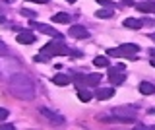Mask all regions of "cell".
<instances>
[{"label": "cell", "mask_w": 155, "mask_h": 130, "mask_svg": "<svg viewBox=\"0 0 155 130\" xmlns=\"http://www.w3.org/2000/svg\"><path fill=\"white\" fill-rule=\"evenodd\" d=\"M10 93L18 99L31 101L35 97V84L25 74H14L10 78Z\"/></svg>", "instance_id": "1"}, {"label": "cell", "mask_w": 155, "mask_h": 130, "mask_svg": "<svg viewBox=\"0 0 155 130\" xmlns=\"http://www.w3.org/2000/svg\"><path fill=\"white\" fill-rule=\"evenodd\" d=\"M41 52H45L47 56H52V55H70V49L62 43V39H56V37H54L48 45L43 47Z\"/></svg>", "instance_id": "2"}, {"label": "cell", "mask_w": 155, "mask_h": 130, "mask_svg": "<svg viewBox=\"0 0 155 130\" xmlns=\"http://www.w3.org/2000/svg\"><path fill=\"white\" fill-rule=\"evenodd\" d=\"M109 78H110V84L113 85H120V84L126 82V74L118 66H113V68H109Z\"/></svg>", "instance_id": "3"}, {"label": "cell", "mask_w": 155, "mask_h": 130, "mask_svg": "<svg viewBox=\"0 0 155 130\" xmlns=\"http://www.w3.org/2000/svg\"><path fill=\"white\" fill-rule=\"evenodd\" d=\"M33 27H35L37 31L45 33V35H51V37H56V39H62V35H60V33H58L56 29H52L51 25H45V23H37V22H33Z\"/></svg>", "instance_id": "4"}, {"label": "cell", "mask_w": 155, "mask_h": 130, "mask_svg": "<svg viewBox=\"0 0 155 130\" xmlns=\"http://www.w3.org/2000/svg\"><path fill=\"white\" fill-rule=\"evenodd\" d=\"M118 49L122 51L130 60H136V52L140 51V47L136 45V43H124V45H120V47H118Z\"/></svg>", "instance_id": "5"}, {"label": "cell", "mask_w": 155, "mask_h": 130, "mask_svg": "<svg viewBox=\"0 0 155 130\" xmlns=\"http://www.w3.org/2000/svg\"><path fill=\"white\" fill-rule=\"evenodd\" d=\"M16 39H18V43H19V45H31V43H35V39H37V37L33 35L31 31H19Z\"/></svg>", "instance_id": "6"}, {"label": "cell", "mask_w": 155, "mask_h": 130, "mask_svg": "<svg viewBox=\"0 0 155 130\" xmlns=\"http://www.w3.org/2000/svg\"><path fill=\"white\" fill-rule=\"evenodd\" d=\"M68 33H70L72 37H76V39H85V37H89V33H87V29L84 25H72Z\"/></svg>", "instance_id": "7"}, {"label": "cell", "mask_w": 155, "mask_h": 130, "mask_svg": "<svg viewBox=\"0 0 155 130\" xmlns=\"http://www.w3.org/2000/svg\"><path fill=\"white\" fill-rule=\"evenodd\" d=\"M113 95H114V89L113 88H97L95 89V97L97 99H110V97H113Z\"/></svg>", "instance_id": "8"}, {"label": "cell", "mask_w": 155, "mask_h": 130, "mask_svg": "<svg viewBox=\"0 0 155 130\" xmlns=\"http://www.w3.org/2000/svg\"><path fill=\"white\" fill-rule=\"evenodd\" d=\"M39 113H41V115H43L45 118H48L51 122H54V124L62 122V117H58L56 113H52V111H51V109H47V107H41V111H39Z\"/></svg>", "instance_id": "9"}, {"label": "cell", "mask_w": 155, "mask_h": 130, "mask_svg": "<svg viewBox=\"0 0 155 130\" xmlns=\"http://www.w3.org/2000/svg\"><path fill=\"white\" fill-rule=\"evenodd\" d=\"M142 25H143V20H136V18L124 20V27H128V29H140Z\"/></svg>", "instance_id": "10"}, {"label": "cell", "mask_w": 155, "mask_h": 130, "mask_svg": "<svg viewBox=\"0 0 155 130\" xmlns=\"http://www.w3.org/2000/svg\"><path fill=\"white\" fill-rule=\"evenodd\" d=\"M140 93L142 95H153L155 93V85L149 84V82H142V84H140Z\"/></svg>", "instance_id": "11"}, {"label": "cell", "mask_w": 155, "mask_h": 130, "mask_svg": "<svg viewBox=\"0 0 155 130\" xmlns=\"http://www.w3.org/2000/svg\"><path fill=\"white\" fill-rule=\"evenodd\" d=\"M136 8L143 14H151V12H155V2L153 0L151 2H142V4H136Z\"/></svg>", "instance_id": "12"}, {"label": "cell", "mask_w": 155, "mask_h": 130, "mask_svg": "<svg viewBox=\"0 0 155 130\" xmlns=\"http://www.w3.org/2000/svg\"><path fill=\"white\" fill-rule=\"evenodd\" d=\"M72 82H74V85H76L78 89H81L84 85H87V76H84V74H74Z\"/></svg>", "instance_id": "13"}, {"label": "cell", "mask_w": 155, "mask_h": 130, "mask_svg": "<svg viewBox=\"0 0 155 130\" xmlns=\"http://www.w3.org/2000/svg\"><path fill=\"white\" fill-rule=\"evenodd\" d=\"M52 22H56V23H70L72 16H70V14L60 12V14H54V16H52Z\"/></svg>", "instance_id": "14"}, {"label": "cell", "mask_w": 155, "mask_h": 130, "mask_svg": "<svg viewBox=\"0 0 155 130\" xmlns=\"http://www.w3.org/2000/svg\"><path fill=\"white\" fill-rule=\"evenodd\" d=\"M78 97H80V101H84V103H87V101H91L93 99V93H91L89 89H78Z\"/></svg>", "instance_id": "15"}, {"label": "cell", "mask_w": 155, "mask_h": 130, "mask_svg": "<svg viewBox=\"0 0 155 130\" xmlns=\"http://www.w3.org/2000/svg\"><path fill=\"white\" fill-rule=\"evenodd\" d=\"M52 82H54L56 85H68V84H70L72 80L68 78V76H64V74H56L54 78H52Z\"/></svg>", "instance_id": "16"}, {"label": "cell", "mask_w": 155, "mask_h": 130, "mask_svg": "<svg viewBox=\"0 0 155 130\" xmlns=\"http://www.w3.org/2000/svg\"><path fill=\"white\" fill-rule=\"evenodd\" d=\"M93 64L99 66V68H107V66H109V58H107V56H95Z\"/></svg>", "instance_id": "17"}, {"label": "cell", "mask_w": 155, "mask_h": 130, "mask_svg": "<svg viewBox=\"0 0 155 130\" xmlns=\"http://www.w3.org/2000/svg\"><path fill=\"white\" fill-rule=\"evenodd\" d=\"M101 82V74H87V88L89 85H97Z\"/></svg>", "instance_id": "18"}, {"label": "cell", "mask_w": 155, "mask_h": 130, "mask_svg": "<svg viewBox=\"0 0 155 130\" xmlns=\"http://www.w3.org/2000/svg\"><path fill=\"white\" fill-rule=\"evenodd\" d=\"M95 16L97 18H110L113 16V8H101V10L95 12Z\"/></svg>", "instance_id": "19"}, {"label": "cell", "mask_w": 155, "mask_h": 130, "mask_svg": "<svg viewBox=\"0 0 155 130\" xmlns=\"http://www.w3.org/2000/svg\"><path fill=\"white\" fill-rule=\"evenodd\" d=\"M8 109H4V107H0V120H6V117H8Z\"/></svg>", "instance_id": "20"}, {"label": "cell", "mask_w": 155, "mask_h": 130, "mask_svg": "<svg viewBox=\"0 0 155 130\" xmlns=\"http://www.w3.org/2000/svg\"><path fill=\"white\" fill-rule=\"evenodd\" d=\"M97 2H99L101 6H105V8H113V6H114V4H113V2H109V0H97Z\"/></svg>", "instance_id": "21"}, {"label": "cell", "mask_w": 155, "mask_h": 130, "mask_svg": "<svg viewBox=\"0 0 155 130\" xmlns=\"http://www.w3.org/2000/svg\"><path fill=\"white\" fill-rule=\"evenodd\" d=\"M48 58H51V56H47V55H37V56H35L37 62H47Z\"/></svg>", "instance_id": "22"}, {"label": "cell", "mask_w": 155, "mask_h": 130, "mask_svg": "<svg viewBox=\"0 0 155 130\" xmlns=\"http://www.w3.org/2000/svg\"><path fill=\"white\" fill-rule=\"evenodd\" d=\"M21 16H29V18H33V16H35V12H31V10H21Z\"/></svg>", "instance_id": "23"}, {"label": "cell", "mask_w": 155, "mask_h": 130, "mask_svg": "<svg viewBox=\"0 0 155 130\" xmlns=\"http://www.w3.org/2000/svg\"><path fill=\"white\" fill-rule=\"evenodd\" d=\"M120 4H122V6H134L132 0H120Z\"/></svg>", "instance_id": "24"}, {"label": "cell", "mask_w": 155, "mask_h": 130, "mask_svg": "<svg viewBox=\"0 0 155 130\" xmlns=\"http://www.w3.org/2000/svg\"><path fill=\"white\" fill-rule=\"evenodd\" d=\"M2 130H14L12 124H6V126H2Z\"/></svg>", "instance_id": "25"}, {"label": "cell", "mask_w": 155, "mask_h": 130, "mask_svg": "<svg viewBox=\"0 0 155 130\" xmlns=\"http://www.w3.org/2000/svg\"><path fill=\"white\" fill-rule=\"evenodd\" d=\"M31 2H37V4H45V2H48V0H31Z\"/></svg>", "instance_id": "26"}, {"label": "cell", "mask_w": 155, "mask_h": 130, "mask_svg": "<svg viewBox=\"0 0 155 130\" xmlns=\"http://www.w3.org/2000/svg\"><path fill=\"white\" fill-rule=\"evenodd\" d=\"M149 56H155V49H149Z\"/></svg>", "instance_id": "27"}, {"label": "cell", "mask_w": 155, "mask_h": 130, "mask_svg": "<svg viewBox=\"0 0 155 130\" xmlns=\"http://www.w3.org/2000/svg\"><path fill=\"white\" fill-rule=\"evenodd\" d=\"M151 66H155V56H151Z\"/></svg>", "instance_id": "28"}, {"label": "cell", "mask_w": 155, "mask_h": 130, "mask_svg": "<svg viewBox=\"0 0 155 130\" xmlns=\"http://www.w3.org/2000/svg\"><path fill=\"white\" fill-rule=\"evenodd\" d=\"M4 22H6V20H4V18H2V16H0V23H4Z\"/></svg>", "instance_id": "29"}, {"label": "cell", "mask_w": 155, "mask_h": 130, "mask_svg": "<svg viewBox=\"0 0 155 130\" xmlns=\"http://www.w3.org/2000/svg\"><path fill=\"white\" fill-rule=\"evenodd\" d=\"M151 39H155V35H151Z\"/></svg>", "instance_id": "30"}, {"label": "cell", "mask_w": 155, "mask_h": 130, "mask_svg": "<svg viewBox=\"0 0 155 130\" xmlns=\"http://www.w3.org/2000/svg\"><path fill=\"white\" fill-rule=\"evenodd\" d=\"M68 2H74V0H68Z\"/></svg>", "instance_id": "31"}]
</instances>
